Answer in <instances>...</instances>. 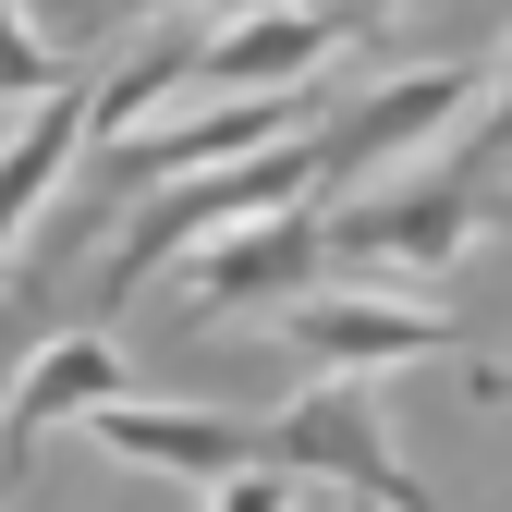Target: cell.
Masks as SVG:
<instances>
[{"label":"cell","instance_id":"6","mask_svg":"<svg viewBox=\"0 0 512 512\" xmlns=\"http://www.w3.org/2000/svg\"><path fill=\"white\" fill-rule=\"evenodd\" d=\"M354 37H378V25L305 13V0H256V13H232V25L196 49V74H183V86H208V98H281V86H305L330 49H354Z\"/></svg>","mask_w":512,"mask_h":512},{"label":"cell","instance_id":"17","mask_svg":"<svg viewBox=\"0 0 512 512\" xmlns=\"http://www.w3.org/2000/svg\"><path fill=\"white\" fill-rule=\"evenodd\" d=\"M305 13H354V25H391V0H305Z\"/></svg>","mask_w":512,"mask_h":512},{"label":"cell","instance_id":"10","mask_svg":"<svg viewBox=\"0 0 512 512\" xmlns=\"http://www.w3.org/2000/svg\"><path fill=\"white\" fill-rule=\"evenodd\" d=\"M86 427H98V452H122V464H159V476H208V488L269 464L244 415H196V403H98Z\"/></svg>","mask_w":512,"mask_h":512},{"label":"cell","instance_id":"3","mask_svg":"<svg viewBox=\"0 0 512 512\" xmlns=\"http://www.w3.org/2000/svg\"><path fill=\"white\" fill-rule=\"evenodd\" d=\"M488 220H500V196H488L476 171L439 159V171H403V183H378V196L330 208V220H317V244L354 256V269H452Z\"/></svg>","mask_w":512,"mask_h":512},{"label":"cell","instance_id":"11","mask_svg":"<svg viewBox=\"0 0 512 512\" xmlns=\"http://www.w3.org/2000/svg\"><path fill=\"white\" fill-rule=\"evenodd\" d=\"M74 147H86V86H61V98L25 110V135L0 147V256H13V232L49 208V183L74 171Z\"/></svg>","mask_w":512,"mask_h":512},{"label":"cell","instance_id":"7","mask_svg":"<svg viewBox=\"0 0 512 512\" xmlns=\"http://www.w3.org/2000/svg\"><path fill=\"white\" fill-rule=\"evenodd\" d=\"M281 342H293L305 378H378V366L439 354L452 330H439L427 305H403V293H293L281 305Z\"/></svg>","mask_w":512,"mask_h":512},{"label":"cell","instance_id":"16","mask_svg":"<svg viewBox=\"0 0 512 512\" xmlns=\"http://www.w3.org/2000/svg\"><path fill=\"white\" fill-rule=\"evenodd\" d=\"M147 13H208V0H98V25H147Z\"/></svg>","mask_w":512,"mask_h":512},{"label":"cell","instance_id":"18","mask_svg":"<svg viewBox=\"0 0 512 512\" xmlns=\"http://www.w3.org/2000/svg\"><path fill=\"white\" fill-rule=\"evenodd\" d=\"M13 354H25V342H13V317H0V403H13Z\"/></svg>","mask_w":512,"mask_h":512},{"label":"cell","instance_id":"2","mask_svg":"<svg viewBox=\"0 0 512 512\" xmlns=\"http://www.w3.org/2000/svg\"><path fill=\"white\" fill-rule=\"evenodd\" d=\"M256 452H269L281 476H317V488H342V500H366V512H427V488H415V464L391 452V427H378V403L366 391H293L281 415H256Z\"/></svg>","mask_w":512,"mask_h":512},{"label":"cell","instance_id":"1","mask_svg":"<svg viewBox=\"0 0 512 512\" xmlns=\"http://www.w3.org/2000/svg\"><path fill=\"white\" fill-rule=\"evenodd\" d=\"M269 208H317V147H256L232 171H196V183H159V196H135V232L110 244V269H98V317H122L171 256H196L244 220H269Z\"/></svg>","mask_w":512,"mask_h":512},{"label":"cell","instance_id":"5","mask_svg":"<svg viewBox=\"0 0 512 512\" xmlns=\"http://www.w3.org/2000/svg\"><path fill=\"white\" fill-rule=\"evenodd\" d=\"M476 61H415V74H391V86H366V98H342L330 122H317V196L330 183H354V171H378V159H403V147H439L452 122L476 110Z\"/></svg>","mask_w":512,"mask_h":512},{"label":"cell","instance_id":"15","mask_svg":"<svg viewBox=\"0 0 512 512\" xmlns=\"http://www.w3.org/2000/svg\"><path fill=\"white\" fill-rule=\"evenodd\" d=\"M208 512H293V476L281 464H256V476H220V500Z\"/></svg>","mask_w":512,"mask_h":512},{"label":"cell","instance_id":"12","mask_svg":"<svg viewBox=\"0 0 512 512\" xmlns=\"http://www.w3.org/2000/svg\"><path fill=\"white\" fill-rule=\"evenodd\" d=\"M183 74H196V49H135L122 74H86V147H122V135H135V122H147Z\"/></svg>","mask_w":512,"mask_h":512},{"label":"cell","instance_id":"9","mask_svg":"<svg viewBox=\"0 0 512 512\" xmlns=\"http://www.w3.org/2000/svg\"><path fill=\"white\" fill-rule=\"evenodd\" d=\"M98 403H135V391H122V342H110V330L37 342V354L13 366V403H0V476L25 488V452H37L49 427H86Z\"/></svg>","mask_w":512,"mask_h":512},{"label":"cell","instance_id":"8","mask_svg":"<svg viewBox=\"0 0 512 512\" xmlns=\"http://www.w3.org/2000/svg\"><path fill=\"white\" fill-rule=\"evenodd\" d=\"M317 269H330L317 208H269V220H244V232H220V244L183 256V293H196L208 317H244V305H293V293H317Z\"/></svg>","mask_w":512,"mask_h":512},{"label":"cell","instance_id":"14","mask_svg":"<svg viewBox=\"0 0 512 512\" xmlns=\"http://www.w3.org/2000/svg\"><path fill=\"white\" fill-rule=\"evenodd\" d=\"M500 159H512V49H500V86H488V110H476V122H452V171H476V183H488Z\"/></svg>","mask_w":512,"mask_h":512},{"label":"cell","instance_id":"4","mask_svg":"<svg viewBox=\"0 0 512 512\" xmlns=\"http://www.w3.org/2000/svg\"><path fill=\"white\" fill-rule=\"evenodd\" d=\"M293 122H305V86H281V98H208V110L135 122L122 147H98V183L110 196H159V183H196V171H232L256 147H281Z\"/></svg>","mask_w":512,"mask_h":512},{"label":"cell","instance_id":"19","mask_svg":"<svg viewBox=\"0 0 512 512\" xmlns=\"http://www.w3.org/2000/svg\"><path fill=\"white\" fill-rule=\"evenodd\" d=\"M342 512H366V500H342Z\"/></svg>","mask_w":512,"mask_h":512},{"label":"cell","instance_id":"13","mask_svg":"<svg viewBox=\"0 0 512 512\" xmlns=\"http://www.w3.org/2000/svg\"><path fill=\"white\" fill-rule=\"evenodd\" d=\"M61 86H86V61L74 49H49L37 25H25V0H0V98H61Z\"/></svg>","mask_w":512,"mask_h":512}]
</instances>
